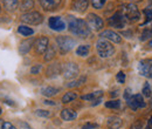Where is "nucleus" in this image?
Instances as JSON below:
<instances>
[{"mask_svg": "<svg viewBox=\"0 0 152 129\" xmlns=\"http://www.w3.org/2000/svg\"><path fill=\"white\" fill-rule=\"evenodd\" d=\"M48 46H49V40L47 37H40L34 42V48L38 54H45Z\"/></svg>", "mask_w": 152, "mask_h": 129, "instance_id": "obj_10", "label": "nucleus"}, {"mask_svg": "<svg viewBox=\"0 0 152 129\" xmlns=\"http://www.w3.org/2000/svg\"><path fill=\"white\" fill-rule=\"evenodd\" d=\"M56 43L61 51V53H68L69 51L73 49V47L75 46V40L70 37H66V35H62V37H57L56 38Z\"/></svg>", "mask_w": 152, "mask_h": 129, "instance_id": "obj_3", "label": "nucleus"}, {"mask_svg": "<svg viewBox=\"0 0 152 129\" xmlns=\"http://www.w3.org/2000/svg\"><path fill=\"white\" fill-rule=\"evenodd\" d=\"M101 38H103V39H107V40H109V41H113L115 43H119L121 41H122V38L119 34H117L116 32L114 31H110V29H107V31H103L102 33H101Z\"/></svg>", "mask_w": 152, "mask_h": 129, "instance_id": "obj_14", "label": "nucleus"}, {"mask_svg": "<svg viewBox=\"0 0 152 129\" xmlns=\"http://www.w3.org/2000/svg\"><path fill=\"white\" fill-rule=\"evenodd\" d=\"M76 97H77V94H76L75 92H68L63 95L62 102H63V103H69V102L74 101Z\"/></svg>", "mask_w": 152, "mask_h": 129, "instance_id": "obj_25", "label": "nucleus"}, {"mask_svg": "<svg viewBox=\"0 0 152 129\" xmlns=\"http://www.w3.org/2000/svg\"><path fill=\"white\" fill-rule=\"evenodd\" d=\"M107 125L110 129H119L123 125V121L118 116H110L107 120Z\"/></svg>", "mask_w": 152, "mask_h": 129, "instance_id": "obj_15", "label": "nucleus"}, {"mask_svg": "<svg viewBox=\"0 0 152 129\" xmlns=\"http://www.w3.org/2000/svg\"><path fill=\"white\" fill-rule=\"evenodd\" d=\"M144 14H145V17H146V21L144 22V24H146V22H150L152 20V8H145L144 10Z\"/></svg>", "mask_w": 152, "mask_h": 129, "instance_id": "obj_35", "label": "nucleus"}, {"mask_svg": "<svg viewBox=\"0 0 152 129\" xmlns=\"http://www.w3.org/2000/svg\"><path fill=\"white\" fill-rule=\"evenodd\" d=\"M0 114H1V108H0Z\"/></svg>", "mask_w": 152, "mask_h": 129, "instance_id": "obj_47", "label": "nucleus"}, {"mask_svg": "<svg viewBox=\"0 0 152 129\" xmlns=\"http://www.w3.org/2000/svg\"><path fill=\"white\" fill-rule=\"evenodd\" d=\"M116 77H117V81L119 83H124L125 82V74L123 73V72H118L117 75H116Z\"/></svg>", "mask_w": 152, "mask_h": 129, "instance_id": "obj_36", "label": "nucleus"}, {"mask_svg": "<svg viewBox=\"0 0 152 129\" xmlns=\"http://www.w3.org/2000/svg\"><path fill=\"white\" fill-rule=\"evenodd\" d=\"M48 25L53 31H56V32H61V31H63L66 28V24H64V21L62 20L61 17H52V18H49Z\"/></svg>", "mask_w": 152, "mask_h": 129, "instance_id": "obj_11", "label": "nucleus"}, {"mask_svg": "<svg viewBox=\"0 0 152 129\" xmlns=\"http://www.w3.org/2000/svg\"><path fill=\"white\" fill-rule=\"evenodd\" d=\"M126 101H128V102H126V103H128V106H129L132 111H137V109H138V105H137V102H136V100H134V96H133V95H131V97H130V99H128Z\"/></svg>", "mask_w": 152, "mask_h": 129, "instance_id": "obj_31", "label": "nucleus"}, {"mask_svg": "<svg viewBox=\"0 0 152 129\" xmlns=\"http://www.w3.org/2000/svg\"><path fill=\"white\" fill-rule=\"evenodd\" d=\"M150 2H151V4H152V0H150Z\"/></svg>", "mask_w": 152, "mask_h": 129, "instance_id": "obj_48", "label": "nucleus"}, {"mask_svg": "<svg viewBox=\"0 0 152 129\" xmlns=\"http://www.w3.org/2000/svg\"><path fill=\"white\" fill-rule=\"evenodd\" d=\"M35 114L40 116V117H49L50 116V111H43V109H37Z\"/></svg>", "mask_w": 152, "mask_h": 129, "instance_id": "obj_34", "label": "nucleus"}, {"mask_svg": "<svg viewBox=\"0 0 152 129\" xmlns=\"http://www.w3.org/2000/svg\"><path fill=\"white\" fill-rule=\"evenodd\" d=\"M150 99H151V105H152V93H151V97H150Z\"/></svg>", "mask_w": 152, "mask_h": 129, "instance_id": "obj_46", "label": "nucleus"}, {"mask_svg": "<svg viewBox=\"0 0 152 129\" xmlns=\"http://www.w3.org/2000/svg\"><path fill=\"white\" fill-rule=\"evenodd\" d=\"M111 95H113V96H116V95H117V92H113L111 93Z\"/></svg>", "mask_w": 152, "mask_h": 129, "instance_id": "obj_44", "label": "nucleus"}, {"mask_svg": "<svg viewBox=\"0 0 152 129\" xmlns=\"http://www.w3.org/2000/svg\"><path fill=\"white\" fill-rule=\"evenodd\" d=\"M41 69H42V66L41 65H35V66H33L32 68H31V73L32 74H39L41 72Z\"/></svg>", "mask_w": 152, "mask_h": 129, "instance_id": "obj_37", "label": "nucleus"}, {"mask_svg": "<svg viewBox=\"0 0 152 129\" xmlns=\"http://www.w3.org/2000/svg\"><path fill=\"white\" fill-rule=\"evenodd\" d=\"M138 72L140 75L152 79V59H144L138 63Z\"/></svg>", "mask_w": 152, "mask_h": 129, "instance_id": "obj_7", "label": "nucleus"}, {"mask_svg": "<svg viewBox=\"0 0 152 129\" xmlns=\"http://www.w3.org/2000/svg\"><path fill=\"white\" fill-rule=\"evenodd\" d=\"M142 95L143 96H145V97H151V93H152V89H151V86L146 82L144 86H143V89H142Z\"/></svg>", "mask_w": 152, "mask_h": 129, "instance_id": "obj_30", "label": "nucleus"}, {"mask_svg": "<svg viewBox=\"0 0 152 129\" xmlns=\"http://www.w3.org/2000/svg\"><path fill=\"white\" fill-rule=\"evenodd\" d=\"M149 46H151V47H152V40L150 41V42H149Z\"/></svg>", "mask_w": 152, "mask_h": 129, "instance_id": "obj_45", "label": "nucleus"}, {"mask_svg": "<svg viewBox=\"0 0 152 129\" xmlns=\"http://www.w3.org/2000/svg\"><path fill=\"white\" fill-rule=\"evenodd\" d=\"M62 71V67L60 66V63H54V65H50L47 69V76L48 77H54L57 76L58 74L61 73Z\"/></svg>", "mask_w": 152, "mask_h": 129, "instance_id": "obj_18", "label": "nucleus"}, {"mask_svg": "<svg viewBox=\"0 0 152 129\" xmlns=\"http://www.w3.org/2000/svg\"><path fill=\"white\" fill-rule=\"evenodd\" d=\"M54 56H55V49H54V47L48 46L47 51L45 52V61H50V60L54 59Z\"/></svg>", "mask_w": 152, "mask_h": 129, "instance_id": "obj_27", "label": "nucleus"}, {"mask_svg": "<svg viewBox=\"0 0 152 129\" xmlns=\"http://www.w3.org/2000/svg\"><path fill=\"white\" fill-rule=\"evenodd\" d=\"M0 12H1V7H0Z\"/></svg>", "mask_w": 152, "mask_h": 129, "instance_id": "obj_49", "label": "nucleus"}, {"mask_svg": "<svg viewBox=\"0 0 152 129\" xmlns=\"http://www.w3.org/2000/svg\"><path fill=\"white\" fill-rule=\"evenodd\" d=\"M18 32L22 37H31V35L34 34V31L31 27L26 26V25H20L19 27H18Z\"/></svg>", "mask_w": 152, "mask_h": 129, "instance_id": "obj_20", "label": "nucleus"}, {"mask_svg": "<svg viewBox=\"0 0 152 129\" xmlns=\"http://www.w3.org/2000/svg\"><path fill=\"white\" fill-rule=\"evenodd\" d=\"M151 37H152L151 29H149V31L146 29V31H144V33L142 34V38H140V39L144 41V40H146V39H149V38H151Z\"/></svg>", "mask_w": 152, "mask_h": 129, "instance_id": "obj_40", "label": "nucleus"}, {"mask_svg": "<svg viewBox=\"0 0 152 129\" xmlns=\"http://www.w3.org/2000/svg\"><path fill=\"white\" fill-rule=\"evenodd\" d=\"M39 2L45 11H55L61 5L62 0H39Z\"/></svg>", "mask_w": 152, "mask_h": 129, "instance_id": "obj_12", "label": "nucleus"}, {"mask_svg": "<svg viewBox=\"0 0 152 129\" xmlns=\"http://www.w3.org/2000/svg\"><path fill=\"white\" fill-rule=\"evenodd\" d=\"M105 1H107V0H91V4H93V6H94V8L101 10V8H103V6L105 5Z\"/></svg>", "mask_w": 152, "mask_h": 129, "instance_id": "obj_32", "label": "nucleus"}, {"mask_svg": "<svg viewBox=\"0 0 152 129\" xmlns=\"http://www.w3.org/2000/svg\"><path fill=\"white\" fill-rule=\"evenodd\" d=\"M34 45V40L33 39H28V40H25V41H22L21 42V45H20V53L21 54H26V53H28L29 51H31V48H32V46Z\"/></svg>", "mask_w": 152, "mask_h": 129, "instance_id": "obj_19", "label": "nucleus"}, {"mask_svg": "<svg viewBox=\"0 0 152 129\" xmlns=\"http://www.w3.org/2000/svg\"><path fill=\"white\" fill-rule=\"evenodd\" d=\"M78 72H80V68L75 62H68L62 67V74L64 79H69V80L75 79L78 75Z\"/></svg>", "mask_w": 152, "mask_h": 129, "instance_id": "obj_5", "label": "nucleus"}, {"mask_svg": "<svg viewBox=\"0 0 152 129\" xmlns=\"http://www.w3.org/2000/svg\"><path fill=\"white\" fill-rule=\"evenodd\" d=\"M131 95H132V94H131V89H130V88H126L125 92H124V99L128 100V99L131 97Z\"/></svg>", "mask_w": 152, "mask_h": 129, "instance_id": "obj_41", "label": "nucleus"}, {"mask_svg": "<svg viewBox=\"0 0 152 129\" xmlns=\"http://www.w3.org/2000/svg\"><path fill=\"white\" fill-rule=\"evenodd\" d=\"M69 31L82 39H87L91 35V29L89 28L87 21L73 17H70L69 19Z\"/></svg>", "mask_w": 152, "mask_h": 129, "instance_id": "obj_1", "label": "nucleus"}, {"mask_svg": "<svg viewBox=\"0 0 152 129\" xmlns=\"http://www.w3.org/2000/svg\"><path fill=\"white\" fill-rule=\"evenodd\" d=\"M133 96H134V100H136V102H137V105H138V108H144V107L146 106V103H145V101H144L142 94H134Z\"/></svg>", "mask_w": 152, "mask_h": 129, "instance_id": "obj_29", "label": "nucleus"}, {"mask_svg": "<svg viewBox=\"0 0 152 129\" xmlns=\"http://www.w3.org/2000/svg\"><path fill=\"white\" fill-rule=\"evenodd\" d=\"M88 6H89V0H73L72 2V8L78 13H84Z\"/></svg>", "mask_w": 152, "mask_h": 129, "instance_id": "obj_13", "label": "nucleus"}, {"mask_svg": "<svg viewBox=\"0 0 152 129\" xmlns=\"http://www.w3.org/2000/svg\"><path fill=\"white\" fill-rule=\"evenodd\" d=\"M58 93V89L57 88H54V87H45L41 89V94L47 96V97H52L54 95H56Z\"/></svg>", "mask_w": 152, "mask_h": 129, "instance_id": "obj_23", "label": "nucleus"}, {"mask_svg": "<svg viewBox=\"0 0 152 129\" xmlns=\"http://www.w3.org/2000/svg\"><path fill=\"white\" fill-rule=\"evenodd\" d=\"M146 129H152V116L149 119L148 121V125H146Z\"/></svg>", "mask_w": 152, "mask_h": 129, "instance_id": "obj_42", "label": "nucleus"}, {"mask_svg": "<svg viewBox=\"0 0 152 129\" xmlns=\"http://www.w3.org/2000/svg\"><path fill=\"white\" fill-rule=\"evenodd\" d=\"M102 95H103V92H102V91H97V92L83 95V96H82V100H86V101H95L97 99H101Z\"/></svg>", "mask_w": 152, "mask_h": 129, "instance_id": "obj_21", "label": "nucleus"}, {"mask_svg": "<svg viewBox=\"0 0 152 129\" xmlns=\"http://www.w3.org/2000/svg\"><path fill=\"white\" fill-rule=\"evenodd\" d=\"M87 24L90 29L93 31H101L104 26V22L101 17H98L95 13H89L87 17Z\"/></svg>", "mask_w": 152, "mask_h": 129, "instance_id": "obj_6", "label": "nucleus"}, {"mask_svg": "<svg viewBox=\"0 0 152 129\" xmlns=\"http://www.w3.org/2000/svg\"><path fill=\"white\" fill-rule=\"evenodd\" d=\"M34 7V2L33 0H22L21 5H20V10L21 11H29Z\"/></svg>", "mask_w": 152, "mask_h": 129, "instance_id": "obj_26", "label": "nucleus"}, {"mask_svg": "<svg viewBox=\"0 0 152 129\" xmlns=\"http://www.w3.org/2000/svg\"><path fill=\"white\" fill-rule=\"evenodd\" d=\"M126 24V19L123 15L122 12H116L111 18L109 19V25L115 28H123L125 27Z\"/></svg>", "mask_w": 152, "mask_h": 129, "instance_id": "obj_9", "label": "nucleus"}, {"mask_svg": "<svg viewBox=\"0 0 152 129\" xmlns=\"http://www.w3.org/2000/svg\"><path fill=\"white\" fill-rule=\"evenodd\" d=\"M76 117H77V114L73 109L66 108V109H63L61 111V119L63 121H73V120H75Z\"/></svg>", "mask_w": 152, "mask_h": 129, "instance_id": "obj_17", "label": "nucleus"}, {"mask_svg": "<svg viewBox=\"0 0 152 129\" xmlns=\"http://www.w3.org/2000/svg\"><path fill=\"white\" fill-rule=\"evenodd\" d=\"M96 49H97L98 55L101 56V57H103V59L110 57L111 55H114L115 53V47L111 45V42L109 40H107V39H103V38L97 40Z\"/></svg>", "mask_w": 152, "mask_h": 129, "instance_id": "obj_2", "label": "nucleus"}, {"mask_svg": "<svg viewBox=\"0 0 152 129\" xmlns=\"http://www.w3.org/2000/svg\"><path fill=\"white\" fill-rule=\"evenodd\" d=\"M0 129H17V128H15L11 122L0 120Z\"/></svg>", "mask_w": 152, "mask_h": 129, "instance_id": "obj_33", "label": "nucleus"}, {"mask_svg": "<svg viewBox=\"0 0 152 129\" xmlns=\"http://www.w3.org/2000/svg\"><path fill=\"white\" fill-rule=\"evenodd\" d=\"M98 128V125L97 123H91V122H88L86 125H83L82 129H96Z\"/></svg>", "mask_w": 152, "mask_h": 129, "instance_id": "obj_39", "label": "nucleus"}, {"mask_svg": "<svg viewBox=\"0 0 152 129\" xmlns=\"http://www.w3.org/2000/svg\"><path fill=\"white\" fill-rule=\"evenodd\" d=\"M107 108H110V109H117L121 107V101L119 100H111V101H108L104 103Z\"/></svg>", "mask_w": 152, "mask_h": 129, "instance_id": "obj_28", "label": "nucleus"}, {"mask_svg": "<svg viewBox=\"0 0 152 129\" xmlns=\"http://www.w3.org/2000/svg\"><path fill=\"white\" fill-rule=\"evenodd\" d=\"M86 80H87V77H86V76H80L78 79L72 80L69 83H67V86H68L69 88H73V87H78V86H81L82 83H84V82H86Z\"/></svg>", "mask_w": 152, "mask_h": 129, "instance_id": "obj_24", "label": "nucleus"}, {"mask_svg": "<svg viewBox=\"0 0 152 129\" xmlns=\"http://www.w3.org/2000/svg\"><path fill=\"white\" fill-rule=\"evenodd\" d=\"M121 12L123 13V15L125 17L128 21L133 22L139 19V11L134 4H128V5L123 6V10Z\"/></svg>", "mask_w": 152, "mask_h": 129, "instance_id": "obj_4", "label": "nucleus"}, {"mask_svg": "<svg viewBox=\"0 0 152 129\" xmlns=\"http://www.w3.org/2000/svg\"><path fill=\"white\" fill-rule=\"evenodd\" d=\"M142 128H143V121H140V120L133 122L132 126L130 127V129H142Z\"/></svg>", "mask_w": 152, "mask_h": 129, "instance_id": "obj_38", "label": "nucleus"}, {"mask_svg": "<svg viewBox=\"0 0 152 129\" xmlns=\"http://www.w3.org/2000/svg\"><path fill=\"white\" fill-rule=\"evenodd\" d=\"M43 20V17L39 12H27L21 15V21L29 25H39Z\"/></svg>", "mask_w": 152, "mask_h": 129, "instance_id": "obj_8", "label": "nucleus"}, {"mask_svg": "<svg viewBox=\"0 0 152 129\" xmlns=\"http://www.w3.org/2000/svg\"><path fill=\"white\" fill-rule=\"evenodd\" d=\"M43 103H46V105H50V106H54V105H55V102H54V101H50V100H46Z\"/></svg>", "mask_w": 152, "mask_h": 129, "instance_id": "obj_43", "label": "nucleus"}, {"mask_svg": "<svg viewBox=\"0 0 152 129\" xmlns=\"http://www.w3.org/2000/svg\"><path fill=\"white\" fill-rule=\"evenodd\" d=\"M4 7L8 12H14L19 6V0H1Z\"/></svg>", "mask_w": 152, "mask_h": 129, "instance_id": "obj_16", "label": "nucleus"}, {"mask_svg": "<svg viewBox=\"0 0 152 129\" xmlns=\"http://www.w3.org/2000/svg\"><path fill=\"white\" fill-rule=\"evenodd\" d=\"M90 52V46L89 45H81L76 49V54L78 56H87Z\"/></svg>", "mask_w": 152, "mask_h": 129, "instance_id": "obj_22", "label": "nucleus"}]
</instances>
